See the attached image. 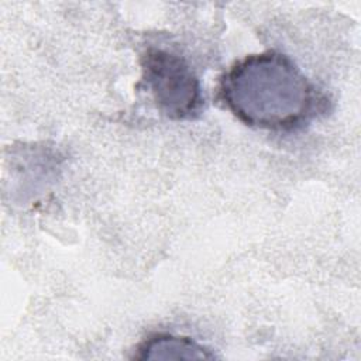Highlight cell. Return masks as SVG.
I'll return each mask as SVG.
<instances>
[{
    "label": "cell",
    "instance_id": "obj_3",
    "mask_svg": "<svg viewBox=\"0 0 361 361\" xmlns=\"http://www.w3.org/2000/svg\"><path fill=\"white\" fill-rule=\"evenodd\" d=\"M216 355L196 340L172 333H154L137 345V360H212Z\"/></svg>",
    "mask_w": 361,
    "mask_h": 361
},
{
    "label": "cell",
    "instance_id": "obj_1",
    "mask_svg": "<svg viewBox=\"0 0 361 361\" xmlns=\"http://www.w3.org/2000/svg\"><path fill=\"white\" fill-rule=\"evenodd\" d=\"M216 99L245 126L275 133L305 128L329 104L300 68L274 49L234 62L220 76Z\"/></svg>",
    "mask_w": 361,
    "mask_h": 361
},
{
    "label": "cell",
    "instance_id": "obj_2",
    "mask_svg": "<svg viewBox=\"0 0 361 361\" xmlns=\"http://www.w3.org/2000/svg\"><path fill=\"white\" fill-rule=\"evenodd\" d=\"M142 82L158 110L175 121L197 118L204 107L200 82L176 52L148 48L140 59Z\"/></svg>",
    "mask_w": 361,
    "mask_h": 361
}]
</instances>
